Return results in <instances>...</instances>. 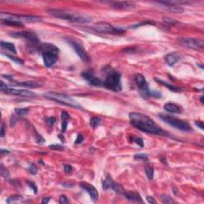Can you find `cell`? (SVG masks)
Wrapping results in <instances>:
<instances>
[{
    "label": "cell",
    "instance_id": "cell-1",
    "mask_svg": "<svg viewBox=\"0 0 204 204\" xmlns=\"http://www.w3.org/2000/svg\"><path fill=\"white\" fill-rule=\"evenodd\" d=\"M130 123L134 128L146 133L154 135H167L166 132L157 125L154 121L148 116L139 113H129Z\"/></svg>",
    "mask_w": 204,
    "mask_h": 204
},
{
    "label": "cell",
    "instance_id": "cell-2",
    "mask_svg": "<svg viewBox=\"0 0 204 204\" xmlns=\"http://www.w3.org/2000/svg\"><path fill=\"white\" fill-rule=\"evenodd\" d=\"M48 12L55 18H60L71 22L85 24L92 22V18L89 16L75 11L66 10V9H51Z\"/></svg>",
    "mask_w": 204,
    "mask_h": 204
},
{
    "label": "cell",
    "instance_id": "cell-3",
    "mask_svg": "<svg viewBox=\"0 0 204 204\" xmlns=\"http://www.w3.org/2000/svg\"><path fill=\"white\" fill-rule=\"evenodd\" d=\"M103 86L113 92H120L122 90L121 76L116 71L109 70L105 80L103 82Z\"/></svg>",
    "mask_w": 204,
    "mask_h": 204
},
{
    "label": "cell",
    "instance_id": "cell-4",
    "mask_svg": "<svg viewBox=\"0 0 204 204\" xmlns=\"http://www.w3.org/2000/svg\"><path fill=\"white\" fill-rule=\"evenodd\" d=\"M44 97L51 101L60 103L61 105H67L69 107L77 108V109H81V106L79 105L78 103L73 99V97L66 94L63 93H55V92H49L45 93Z\"/></svg>",
    "mask_w": 204,
    "mask_h": 204
},
{
    "label": "cell",
    "instance_id": "cell-5",
    "mask_svg": "<svg viewBox=\"0 0 204 204\" xmlns=\"http://www.w3.org/2000/svg\"><path fill=\"white\" fill-rule=\"evenodd\" d=\"M159 117L164 121L165 123L168 124L169 125L172 126L176 129H179L183 132H190L191 131V128L187 121L172 116L170 115H164V114H160Z\"/></svg>",
    "mask_w": 204,
    "mask_h": 204
},
{
    "label": "cell",
    "instance_id": "cell-6",
    "mask_svg": "<svg viewBox=\"0 0 204 204\" xmlns=\"http://www.w3.org/2000/svg\"><path fill=\"white\" fill-rule=\"evenodd\" d=\"M178 42L181 46L191 50H203L204 47L203 41L195 38H179Z\"/></svg>",
    "mask_w": 204,
    "mask_h": 204
},
{
    "label": "cell",
    "instance_id": "cell-7",
    "mask_svg": "<svg viewBox=\"0 0 204 204\" xmlns=\"http://www.w3.org/2000/svg\"><path fill=\"white\" fill-rule=\"evenodd\" d=\"M1 91L6 94L14 95V96H18V97H35V95H36L34 92L26 90V89H14V88H10L3 81H1Z\"/></svg>",
    "mask_w": 204,
    "mask_h": 204
},
{
    "label": "cell",
    "instance_id": "cell-8",
    "mask_svg": "<svg viewBox=\"0 0 204 204\" xmlns=\"http://www.w3.org/2000/svg\"><path fill=\"white\" fill-rule=\"evenodd\" d=\"M66 42H68L69 44L73 47L74 51L76 52V54L78 55L79 58H81V60L85 61V62H89V61H90V58H89V54L86 52V50L84 48V46L78 41L73 39V38H66Z\"/></svg>",
    "mask_w": 204,
    "mask_h": 204
},
{
    "label": "cell",
    "instance_id": "cell-9",
    "mask_svg": "<svg viewBox=\"0 0 204 204\" xmlns=\"http://www.w3.org/2000/svg\"><path fill=\"white\" fill-rule=\"evenodd\" d=\"M93 29L95 31L99 32V33H104V34H120L124 33V30L122 29H118L115 28L111 24L105 22H97L93 26Z\"/></svg>",
    "mask_w": 204,
    "mask_h": 204
},
{
    "label": "cell",
    "instance_id": "cell-10",
    "mask_svg": "<svg viewBox=\"0 0 204 204\" xmlns=\"http://www.w3.org/2000/svg\"><path fill=\"white\" fill-rule=\"evenodd\" d=\"M135 81H136V84L138 87L139 90L140 92V94L143 97H146V98L151 97V91H150L148 82L142 74L140 73L136 74L135 77Z\"/></svg>",
    "mask_w": 204,
    "mask_h": 204
},
{
    "label": "cell",
    "instance_id": "cell-11",
    "mask_svg": "<svg viewBox=\"0 0 204 204\" xmlns=\"http://www.w3.org/2000/svg\"><path fill=\"white\" fill-rule=\"evenodd\" d=\"M11 37L18 38H22L24 39H26L27 41L32 42V43H38L39 42V39L38 37L37 36V34L34 32H30V31H19V32H14V33H11L10 34Z\"/></svg>",
    "mask_w": 204,
    "mask_h": 204
},
{
    "label": "cell",
    "instance_id": "cell-12",
    "mask_svg": "<svg viewBox=\"0 0 204 204\" xmlns=\"http://www.w3.org/2000/svg\"><path fill=\"white\" fill-rule=\"evenodd\" d=\"M79 187H81L82 190H84L89 194V196L91 198V199L93 202H97V199H98V197H99V195H98V191L90 183H88L86 182H81L79 183Z\"/></svg>",
    "mask_w": 204,
    "mask_h": 204
},
{
    "label": "cell",
    "instance_id": "cell-13",
    "mask_svg": "<svg viewBox=\"0 0 204 204\" xmlns=\"http://www.w3.org/2000/svg\"><path fill=\"white\" fill-rule=\"evenodd\" d=\"M45 66L50 68L52 67L58 61V54L54 52H44L42 54Z\"/></svg>",
    "mask_w": 204,
    "mask_h": 204
},
{
    "label": "cell",
    "instance_id": "cell-14",
    "mask_svg": "<svg viewBox=\"0 0 204 204\" xmlns=\"http://www.w3.org/2000/svg\"><path fill=\"white\" fill-rule=\"evenodd\" d=\"M81 76L84 79H85L89 84L93 86H101L103 85V82L100 78L95 77L92 71H85L81 73Z\"/></svg>",
    "mask_w": 204,
    "mask_h": 204
},
{
    "label": "cell",
    "instance_id": "cell-15",
    "mask_svg": "<svg viewBox=\"0 0 204 204\" xmlns=\"http://www.w3.org/2000/svg\"><path fill=\"white\" fill-rule=\"evenodd\" d=\"M111 6L116 10H132L136 7V3L130 1H121V2H113Z\"/></svg>",
    "mask_w": 204,
    "mask_h": 204
},
{
    "label": "cell",
    "instance_id": "cell-16",
    "mask_svg": "<svg viewBox=\"0 0 204 204\" xmlns=\"http://www.w3.org/2000/svg\"><path fill=\"white\" fill-rule=\"evenodd\" d=\"M160 4L163 5V7L165 8L167 11L175 14H181L183 12V8L179 5H176L171 2H160Z\"/></svg>",
    "mask_w": 204,
    "mask_h": 204
},
{
    "label": "cell",
    "instance_id": "cell-17",
    "mask_svg": "<svg viewBox=\"0 0 204 204\" xmlns=\"http://www.w3.org/2000/svg\"><path fill=\"white\" fill-rule=\"evenodd\" d=\"M182 58V55L177 52L170 53L166 55L165 57V61L168 64V66H175V64L179 61Z\"/></svg>",
    "mask_w": 204,
    "mask_h": 204
},
{
    "label": "cell",
    "instance_id": "cell-18",
    "mask_svg": "<svg viewBox=\"0 0 204 204\" xmlns=\"http://www.w3.org/2000/svg\"><path fill=\"white\" fill-rule=\"evenodd\" d=\"M12 85L15 86H21L26 87V88H30V89H34V88H38V87L42 86V84L35 82V81H23V82H12Z\"/></svg>",
    "mask_w": 204,
    "mask_h": 204
},
{
    "label": "cell",
    "instance_id": "cell-19",
    "mask_svg": "<svg viewBox=\"0 0 204 204\" xmlns=\"http://www.w3.org/2000/svg\"><path fill=\"white\" fill-rule=\"evenodd\" d=\"M123 195H124V197H125L127 199H128V200L137 202V203H144V201H143L141 199V196H140L137 192H136V191H125V192L124 193Z\"/></svg>",
    "mask_w": 204,
    "mask_h": 204
},
{
    "label": "cell",
    "instance_id": "cell-20",
    "mask_svg": "<svg viewBox=\"0 0 204 204\" xmlns=\"http://www.w3.org/2000/svg\"><path fill=\"white\" fill-rule=\"evenodd\" d=\"M38 50L41 51L42 54L44 52H54L59 54V49L54 45L50 44V43H45V44L40 45V46L38 47Z\"/></svg>",
    "mask_w": 204,
    "mask_h": 204
},
{
    "label": "cell",
    "instance_id": "cell-21",
    "mask_svg": "<svg viewBox=\"0 0 204 204\" xmlns=\"http://www.w3.org/2000/svg\"><path fill=\"white\" fill-rule=\"evenodd\" d=\"M20 21L22 22H40L42 21V18L38 16L34 15H19Z\"/></svg>",
    "mask_w": 204,
    "mask_h": 204
},
{
    "label": "cell",
    "instance_id": "cell-22",
    "mask_svg": "<svg viewBox=\"0 0 204 204\" xmlns=\"http://www.w3.org/2000/svg\"><path fill=\"white\" fill-rule=\"evenodd\" d=\"M163 108L167 112L170 113H180L182 111L181 108L174 103H167L165 104Z\"/></svg>",
    "mask_w": 204,
    "mask_h": 204
},
{
    "label": "cell",
    "instance_id": "cell-23",
    "mask_svg": "<svg viewBox=\"0 0 204 204\" xmlns=\"http://www.w3.org/2000/svg\"><path fill=\"white\" fill-rule=\"evenodd\" d=\"M156 81L159 83V84L162 85H163V86H166L167 88H168V89H170L171 91H173V92H176V93H178V92H180V89L179 88V87H176V86H174V85H172L169 84V83H168V82H165V81H162V80H160V79H157L156 78Z\"/></svg>",
    "mask_w": 204,
    "mask_h": 204
},
{
    "label": "cell",
    "instance_id": "cell-24",
    "mask_svg": "<svg viewBox=\"0 0 204 204\" xmlns=\"http://www.w3.org/2000/svg\"><path fill=\"white\" fill-rule=\"evenodd\" d=\"M1 47L3 48V49H6V50H9V51H11V52L14 53V54H16V52H17L15 46H14L13 43H11V42L1 41Z\"/></svg>",
    "mask_w": 204,
    "mask_h": 204
},
{
    "label": "cell",
    "instance_id": "cell-25",
    "mask_svg": "<svg viewBox=\"0 0 204 204\" xmlns=\"http://www.w3.org/2000/svg\"><path fill=\"white\" fill-rule=\"evenodd\" d=\"M144 171H145V174H146L147 177L148 178L149 180H152L153 178H154V168L152 167V165H147L145 168H144Z\"/></svg>",
    "mask_w": 204,
    "mask_h": 204
},
{
    "label": "cell",
    "instance_id": "cell-26",
    "mask_svg": "<svg viewBox=\"0 0 204 204\" xmlns=\"http://www.w3.org/2000/svg\"><path fill=\"white\" fill-rule=\"evenodd\" d=\"M113 183H114V182H113V180L112 179V178H111V176H110V175H108L105 180L103 181V185H102V186H103V188L105 189V190L111 189V187L113 186Z\"/></svg>",
    "mask_w": 204,
    "mask_h": 204
},
{
    "label": "cell",
    "instance_id": "cell-27",
    "mask_svg": "<svg viewBox=\"0 0 204 204\" xmlns=\"http://www.w3.org/2000/svg\"><path fill=\"white\" fill-rule=\"evenodd\" d=\"M14 113L19 116H25L28 115L29 109H27V108H16L14 109Z\"/></svg>",
    "mask_w": 204,
    "mask_h": 204
},
{
    "label": "cell",
    "instance_id": "cell-28",
    "mask_svg": "<svg viewBox=\"0 0 204 204\" xmlns=\"http://www.w3.org/2000/svg\"><path fill=\"white\" fill-rule=\"evenodd\" d=\"M111 189L113 190L114 191H116V193L121 194V195H124V193L125 192V190H124V188L123 187V186L116 183H113V186H112Z\"/></svg>",
    "mask_w": 204,
    "mask_h": 204
},
{
    "label": "cell",
    "instance_id": "cell-29",
    "mask_svg": "<svg viewBox=\"0 0 204 204\" xmlns=\"http://www.w3.org/2000/svg\"><path fill=\"white\" fill-rule=\"evenodd\" d=\"M22 199V197L21 195H11V196H10L7 199V203L8 204H11L13 203H16V202L21 201Z\"/></svg>",
    "mask_w": 204,
    "mask_h": 204
},
{
    "label": "cell",
    "instance_id": "cell-30",
    "mask_svg": "<svg viewBox=\"0 0 204 204\" xmlns=\"http://www.w3.org/2000/svg\"><path fill=\"white\" fill-rule=\"evenodd\" d=\"M0 174L3 176V178H5L6 179H10V172L7 168L4 167V165L1 164L0 165Z\"/></svg>",
    "mask_w": 204,
    "mask_h": 204
},
{
    "label": "cell",
    "instance_id": "cell-31",
    "mask_svg": "<svg viewBox=\"0 0 204 204\" xmlns=\"http://www.w3.org/2000/svg\"><path fill=\"white\" fill-rule=\"evenodd\" d=\"M3 55H5L7 58H8L9 59H11V61H13L16 64H18V65H23L24 61L22 60L21 58H17V57H14V56H12V55L8 54H3Z\"/></svg>",
    "mask_w": 204,
    "mask_h": 204
},
{
    "label": "cell",
    "instance_id": "cell-32",
    "mask_svg": "<svg viewBox=\"0 0 204 204\" xmlns=\"http://www.w3.org/2000/svg\"><path fill=\"white\" fill-rule=\"evenodd\" d=\"M161 200H162V202L163 203L170 204L175 203V201H174L169 195H161Z\"/></svg>",
    "mask_w": 204,
    "mask_h": 204
},
{
    "label": "cell",
    "instance_id": "cell-33",
    "mask_svg": "<svg viewBox=\"0 0 204 204\" xmlns=\"http://www.w3.org/2000/svg\"><path fill=\"white\" fill-rule=\"evenodd\" d=\"M101 122V120L98 117H92L90 120V125L93 128H97L99 125V124Z\"/></svg>",
    "mask_w": 204,
    "mask_h": 204
},
{
    "label": "cell",
    "instance_id": "cell-34",
    "mask_svg": "<svg viewBox=\"0 0 204 204\" xmlns=\"http://www.w3.org/2000/svg\"><path fill=\"white\" fill-rule=\"evenodd\" d=\"M134 159L138 160H143V161H148V156L146 154H136L134 156Z\"/></svg>",
    "mask_w": 204,
    "mask_h": 204
},
{
    "label": "cell",
    "instance_id": "cell-35",
    "mask_svg": "<svg viewBox=\"0 0 204 204\" xmlns=\"http://www.w3.org/2000/svg\"><path fill=\"white\" fill-rule=\"evenodd\" d=\"M26 184L28 185V187H30L32 189V191H34V194L38 193V187H37V185H35V183H34V182H32V181L26 180Z\"/></svg>",
    "mask_w": 204,
    "mask_h": 204
},
{
    "label": "cell",
    "instance_id": "cell-36",
    "mask_svg": "<svg viewBox=\"0 0 204 204\" xmlns=\"http://www.w3.org/2000/svg\"><path fill=\"white\" fill-rule=\"evenodd\" d=\"M50 149L55 150V151H63L65 149V148L60 144H52V145H50Z\"/></svg>",
    "mask_w": 204,
    "mask_h": 204
},
{
    "label": "cell",
    "instance_id": "cell-37",
    "mask_svg": "<svg viewBox=\"0 0 204 204\" xmlns=\"http://www.w3.org/2000/svg\"><path fill=\"white\" fill-rule=\"evenodd\" d=\"M155 22L152 21H148V22H141V23L136 24L135 26H131V28H137V27H140V26H147V25H154Z\"/></svg>",
    "mask_w": 204,
    "mask_h": 204
},
{
    "label": "cell",
    "instance_id": "cell-38",
    "mask_svg": "<svg viewBox=\"0 0 204 204\" xmlns=\"http://www.w3.org/2000/svg\"><path fill=\"white\" fill-rule=\"evenodd\" d=\"M28 171H29L30 174H32V175H36L37 172H38V168L34 164H30L29 168H28Z\"/></svg>",
    "mask_w": 204,
    "mask_h": 204
},
{
    "label": "cell",
    "instance_id": "cell-39",
    "mask_svg": "<svg viewBox=\"0 0 204 204\" xmlns=\"http://www.w3.org/2000/svg\"><path fill=\"white\" fill-rule=\"evenodd\" d=\"M133 141L135 142L136 144H138L140 147H141V148H143V147H144V140H143L141 138H139V137H135V138H133Z\"/></svg>",
    "mask_w": 204,
    "mask_h": 204
},
{
    "label": "cell",
    "instance_id": "cell-40",
    "mask_svg": "<svg viewBox=\"0 0 204 204\" xmlns=\"http://www.w3.org/2000/svg\"><path fill=\"white\" fill-rule=\"evenodd\" d=\"M59 203H60L61 204L69 203V200L68 199H67V197H66V195H61L60 198H59Z\"/></svg>",
    "mask_w": 204,
    "mask_h": 204
},
{
    "label": "cell",
    "instance_id": "cell-41",
    "mask_svg": "<svg viewBox=\"0 0 204 204\" xmlns=\"http://www.w3.org/2000/svg\"><path fill=\"white\" fill-rule=\"evenodd\" d=\"M6 134V126L4 122H2V126H1V132H0V136L3 137Z\"/></svg>",
    "mask_w": 204,
    "mask_h": 204
},
{
    "label": "cell",
    "instance_id": "cell-42",
    "mask_svg": "<svg viewBox=\"0 0 204 204\" xmlns=\"http://www.w3.org/2000/svg\"><path fill=\"white\" fill-rule=\"evenodd\" d=\"M55 121H56V119H55L54 117H48L47 119H46V123H47L50 126H51V127L54 125V124L55 123Z\"/></svg>",
    "mask_w": 204,
    "mask_h": 204
},
{
    "label": "cell",
    "instance_id": "cell-43",
    "mask_svg": "<svg viewBox=\"0 0 204 204\" xmlns=\"http://www.w3.org/2000/svg\"><path fill=\"white\" fill-rule=\"evenodd\" d=\"M84 140V136H82L81 134H78V136L77 137L76 141H75V144H81Z\"/></svg>",
    "mask_w": 204,
    "mask_h": 204
},
{
    "label": "cell",
    "instance_id": "cell-44",
    "mask_svg": "<svg viewBox=\"0 0 204 204\" xmlns=\"http://www.w3.org/2000/svg\"><path fill=\"white\" fill-rule=\"evenodd\" d=\"M163 21H164L165 22H167V23L171 24V25H175V24L176 23V22H175L174 19L167 18V17H166V18H163Z\"/></svg>",
    "mask_w": 204,
    "mask_h": 204
},
{
    "label": "cell",
    "instance_id": "cell-45",
    "mask_svg": "<svg viewBox=\"0 0 204 204\" xmlns=\"http://www.w3.org/2000/svg\"><path fill=\"white\" fill-rule=\"evenodd\" d=\"M64 170H65V171H66V173H70L71 171H73V168H72L71 165L66 164L64 166Z\"/></svg>",
    "mask_w": 204,
    "mask_h": 204
},
{
    "label": "cell",
    "instance_id": "cell-46",
    "mask_svg": "<svg viewBox=\"0 0 204 204\" xmlns=\"http://www.w3.org/2000/svg\"><path fill=\"white\" fill-rule=\"evenodd\" d=\"M195 125L198 126V128H199L201 130H203V121H201V120H196L195 122Z\"/></svg>",
    "mask_w": 204,
    "mask_h": 204
},
{
    "label": "cell",
    "instance_id": "cell-47",
    "mask_svg": "<svg viewBox=\"0 0 204 204\" xmlns=\"http://www.w3.org/2000/svg\"><path fill=\"white\" fill-rule=\"evenodd\" d=\"M146 199H147V201H148V203H151V204H156L157 203V202L156 201L154 198H152V197L147 196Z\"/></svg>",
    "mask_w": 204,
    "mask_h": 204
},
{
    "label": "cell",
    "instance_id": "cell-48",
    "mask_svg": "<svg viewBox=\"0 0 204 204\" xmlns=\"http://www.w3.org/2000/svg\"><path fill=\"white\" fill-rule=\"evenodd\" d=\"M0 153H1V155L2 156H3V155H8L11 153V152L10 151H8V150H5V149H1V151H0Z\"/></svg>",
    "mask_w": 204,
    "mask_h": 204
},
{
    "label": "cell",
    "instance_id": "cell-49",
    "mask_svg": "<svg viewBox=\"0 0 204 204\" xmlns=\"http://www.w3.org/2000/svg\"><path fill=\"white\" fill-rule=\"evenodd\" d=\"M50 200V199L49 198V197H46V198H44V199H42V203H43V204H46V203H49V201Z\"/></svg>",
    "mask_w": 204,
    "mask_h": 204
},
{
    "label": "cell",
    "instance_id": "cell-50",
    "mask_svg": "<svg viewBox=\"0 0 204 204\" xmlns=\"http://www.w3.org/2000/svg\"><path fill=\"white\" fill-rule=\"evenodd\" d=\"M160 161L163 163H165V164H168V163H167V159H165V158H162V159L160 160Z\"/></svg>",
    "mask_w": 204,
    "mask_h": 204
},
{
    "label": "cell",
    "instance_id": "cell-51",
    "mask_svg": "<svg viewBox=\"0 0 204 204\" xmlns=\"http://www.w3.org/2000/svg\"><path fill=\"white\" fill-rule=\"evenodd\" d=\"M200 101H201L202 104H203V96H201V97H200Z\"/></svg>",
    "mask_w": 204,
    "mask_h": 204
}]
</instances>
